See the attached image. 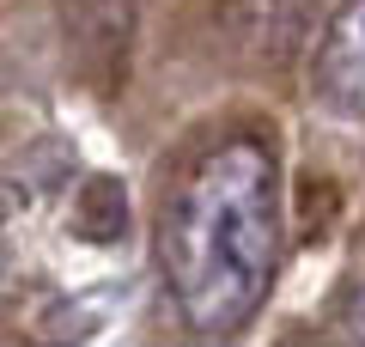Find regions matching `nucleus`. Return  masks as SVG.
Wrapping results in <instances>:
<instances>
[{"label": "nucleus", "mask_w": 365, "mask_h": 347, "mask_svg": "<svg viewBox=\"0 0 365 347\" xmlns=\"http://www.w3.org/2000/svg\"><path fill=\"white\" fill-rule=\"evenodd\" d=\"M165 286L195 335H232L256 317L280 262V189L256 141H225L182 177L158 231Z\"/></svg>", "instance_id": "obj_1"}, {"label": "nucleus", "mask_w": 365, "mask_h": 347, "mask_svg": "<svg viewBox=\"0 0 365 347\" xmlns=\"http://www.w3.org/2000/svg\"><path fill=\"white\" fill-rule=\"evenodd\" d=\"M311 79L335 110L365 116V0H347L335 19H329L323 43H317Z\"/></svg>", "instance_id": "obj_2"}]
</instances>
